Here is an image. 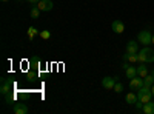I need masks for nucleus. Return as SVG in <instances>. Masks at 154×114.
I'll use <instances>...</instances> for the list:
<instances>
[{
    "label": "nucleus",
    "instance_id": "nucleus-1",
    "mask_svg": "<svg viewBox=\"0 0 154 114\" xmlns=\"http://www.w3.org/2000/svg\"><path fill=\"white\" fill-rule=\"evenodd\" d=\"M137 54H139L140 63H152L154 62V49L149 48V46H143Z\"/></svg>",
    "mask_w": 154,
    "mask_h": 114
},
{
    "label": "nucleus",
    "instance_id": "nucleus-2",
    "mask_svg": "<svg viewBox=\"0 0 154 114\" xmlns=\"http://www.w3.org/2000/svg\"><path fill=\"white\" fill-rule=\"evenodd\" d=\"M154 96H152V91H151V88H148V86H142L140 90L137 91V99L140 100L142 103H146V102H151V99H152Z\"/></svg>",
    "mask_w": 154,
    "mask_h": 114
},
{
    "label": "nucleus",
    "instance_id": "nucleus-3",
    "mask_svg": "<svg viewBox=\"0 0 154 114\" xmlns=\"http://www.w3.org/2000/svg\"><path fill=\"white\" fill-rule=\"evenodd\" d=\"M151 40H152V34H151L148 29H143V31H140V32L137 34V42L142 43L143 46H148V45L151 43Z\"/></svg>",
    "mask_w": 154,
    "mask_h": 114
},
{
    "label": "nucleus",
    "instance_id": "nucleus-4",
    "mask_svg": "<svg viewBox=\"0 0 154 114\" xmlns=\"http://www.w3.org/2000/svg\"><path fill=\"white\" fill-rule=\"evenodd\" d=\"M143 85H145L143 77H140V75H136L134 79L130 80V88H131V91H139Z\"/></svg>",
    "mask_w": 154,
    "mask_h": 114
},
{
    "label": "nucleus",
    "instance_id": "nucleus-5",
    "mask_svg": "<svg viewBox=\"0 0 154 114\" xmlns=\"http://www.w3.org/2000/svg\"><path fill=\"white\" fill-rule=\"evenodd\" d=\"M116 82H117V77H103L102 79V86H103L105 90H112Z\"/></svg>",
    "mask_w": 154,
    "mask_h": 114
},
{
    "label": "nucleus",
    "instance_id": "nucleus-6",
    "mask_svg": "<svg viewBox=\"0 0 154 114\" xmlns=\"http://www.w3.org/2000/svg\"><path fill=\"white\" fill-rule=\"evenodd\" d=\"M12 90V83L8 80V79H2V86H0V93L3 96H6L8 93H11Z\"/></svg>",
    "mask_w": 154,
    "mask_h": 114
},
{
    "label": "nucleus",
    "instance_id": "nucleus-7",
    "mask_svg": "<svg viewBox=\"0 0 154 114\" xmlns=\"http://www.w3.org/2000/svg\"><path fill=\"white\" fill-rule=\"evenodd\" d=\"M12 111H14V114H28L29 109L28 106L25 103H14V106H12Z\"/></svg>",
    "mask_w": 154,
    "mask_h": 114
},
{
    "label": "nucleus",
    "instance_id": "nucleus-8",
    "mask_svg": "<svg viewBox=\"0 0 154 114\" xmlns=\"http://www.w3.org/2000/svg\"><path fill=\"white\" fill-rule=\"evenodd\" d=\"M111 29H112L116 34H122V32L125 31V25H123V22H120V20H114L112 25H111Z\"/></svg>",
    "mask_w": 154,
    "mask_h": 114
},
{
    "label": "nucleus",
    "instance_id": "nucleus-9",
    "mask_svg": "<svg viewBox=\"0 0 154 114\" xmlns=\"http://www.w3.org/2000/svg\"><path fill=\"white\" fill-rule=\"evenodd\" d=\"M37 6H38L40 11H51L53 6H54V3L51 2V0H40V2L37 3Z\"/></svg>",
    "mask_w": 154,
    "mask_h": 114
},
{
    "label": "nucleus",
    "instance_id": "nucleus-10",
    "mask_svg": "<svg viewBox=\"0 0 154 114\" xmlns=\"http://www.w3.org/2000/svg\"><path fill=\"white\" fill-rule=\"evenodd\" d=\"M126 53H128V54H137V53H139L137 42H133V40L128 42V43H126Z\"/></svg>",
    "mask_w": 154,
    "mask_h": 114
},
{
    "label": "nucleus",
    "instance_id": "nucleus-11",
    "mask_svg": "<svg viewBox=\"0 0 154 114\" xmlns=\"http://www.w3.org/2000/svg\"><path fill=\"white\" fill-rule=\"evenodd\" d=\"M142 112H145V114H154V102H146V103H143Z\"/></svg>",
    "mask_w": 154,
    "mask_h": 114
},
{
    "label": "nucleus",
    "instance_id": "nucleus-12",
    "mask_svg": "<svg viewBox=\"0 0 154 114\" xmlns=\"http://www.w3.org/2000/svg\"><path fill=\"white\" fill-rule=\"evenodd\" d=\"M125 74H126V77L128 79H134L136 75H137V68H134V66H128L126 69H125Z\"/></svg>",
    "mask_w": 154,
    "mask_h": 114
},
{
    "label": "nucleus",
    "instance_id": "nucleus-13",
    "mask_svg": "<svg viewBox=\"0 0 154 114\" xmlns=\"http://www.w3.org/2000/svg\"><path fill=\"white\" fill-rule=\"evenodd\" d=\"M137 75H140V77L148 75V68L145 66V63H140V65L137 66Z\"/></svg>",
    "mask_w": 154,
    "mask_h": 114
},
{
    "label": "nucleus",
    "instance_id": "nucleus-14",
    "mask_svg": "<svg viewBox=\"0 0 154 114\" xmlns=\"http://www.w3.org/2000/svg\"><path fill=\"white\" fill-rule=\"evenodd\" d=\"M125 100H126V103H130V105H136V102H137V94H133V93H128L126 94V97H125Z\"/></svg>",
    "mask_w": 154,
    "mask_h": 114
},
{
    "label": "nucleus",
    "instance_id": "nucleus-15",
    "mask_svg": "<svg viewBox=\"0 0 154 114\" xmlns=\"http://www.w3.org/2000/svg\"><path fill=\"white\" fill-rule=\"evenodd\" d=\"M143 82H145V86L151 88V86L154 85V79H152V75H151V74L145 75V77H143Z\"/></svg>",
    "mask_w": 154,
    "mask_h": 114
},
{
    "label": "nucleus",
    "instance_id": "nucleus-16",
    "mask_svg": "<svg viewBox=\"0 0 154 114\" xmlns=\"http://www.w3.org/2000/svg\"><path fill=\"white\" fill-rule=\"evenodd\" d=\"M31 17L32 19H38V17H40V9H38V6H34L31 9Z\"/></svg>",
    "mask_w": 154,
    "mask_h": 114
},
{
    "label": "nucleus",
    "instance_id": "nucleus-17",
    "mask_svg": "<svg viewBox=\"0 0 154 114\" xmlns=\"http://www.w3.org/2000/svg\"><path fill=\"white\" fill-rule=\"evenodd\" d=\"M38 31H37V28H34V26H31V28H28V37H29V39L32 40L34 39V35L37 34Z\"/></svg>",
    "mask_w": 154,
    "mask_h": 114
},
{
    "label": "nucleus",
    "instance_id": "nucleus-18",
    "mask_svg": "<svg viewBox=\"0 0 154 114\" xmlns=\"http://www.w3.org/2000/svg\"><path fill=\"white\" fill-rule=\"evenodd\" d=\"M112 90H114L116 93H122V91H123V85H122V83H119V82H116V85H114Z\"/></svg>",
    "mask_w": 154,
    "mask_h": 114
},
{
    "label": "nucleus",
    "instance_id": "nucleus-19",
    "mask_svg": "<svg viewBox=\"0 0 154 114\" xmlns=\"http://www.w3.org/2000/svg\"><path fill=\"white\" fill-rule=\"evenodd\" d=\"M128 62H131V63L139 62V54H130L128 56Z\"/></svg>",
    "mask_w": 154,
    "mask_h": 114
},
{
    "label": "nucleus",
    "instance_id": "nucleus-20",
    "mask_svg": "<svg viewBox=\"0 0 154 114\" xmlns=\"http://www.w3.org/2000/svg\"><path fill=\"white\" fill-rule=\"evenodd\" d=\"M40 37H42L43 40H48L49 37H51V32H49L48 29H45V31H42V32H40Z\"/></svg>",
    "mask_w": 154,
    "mask_h": 114
},
{
    "label": "nucleus",
    "instance_id": "nucleus-21",
    "mask_svg": "<svg viewBox=\"0 0 154 114\" xmlns=\"http://www.w3.org/2000/svg\"><path fill=\"white\" fill-rule=\"evenodd\" d=\"M14 100H16V94H6V102L8 103H11V102H14Z\"/></svg>",
    "mask_w": 154,
    "mask_h": 114
},
{
    "label": "nucleus",
    "instance_id": "nucleus-22",
    "mask_svg": "<svg viewBox=\"0 0 154 114\" xmlns=\"http://www.w3.org/2000/svg\"><path fill=\"white\" fill-rule=\"evenodd\" d=\"M134 106H136V109H137V111H142V108H143V103L140 102V100H137V102H136V105H134Z\"/></svg>",
    "mask_w": 154,
    "mask_h": 114
},
{
    "label": "nucleus",
    "instance_id": "nucleus-23",
    "mask_svg": "<svg viewBox=\"0 0 154 114\" xmlns=\"http://www.w3.org/2000/svg\"><path fill=\"white\" fill-rule=\"evenodd\" d=\"M128 66H130V65H128V62H123V63H122V68H123V69H126Z\"/></svg>",
    "mask_w": 154,
    "mask_h": 114
},
{
    "label": "nucleus",
    "instance_id": "nucleus-24",
    "mask_svg": "<svg viewBox=\"0 0 154 114\" xmlns=\"http://www.w3.org/2000/svg\"><path fill=\"white\" fill-rule=\"evenodd\" d=\"M28 2H29V3H32V5H37L38 2H40V0H28Z\"/></svg>",
    "mask_w": 154,
    "mask_h": 114
},
{
    "label": "nucleus",
    "instance_id": "nucleus-25",
    "mask_svg": "<svg viewBox=\"0 0 154 114\" xmlns=\"http://www.w3.org/2000/svg\"><path fill=\"white\" fill-rule=\"evenodd\" d=\"M151 91H152V96H154V85L151 86Z\"/></svg>",
    "mask_w": 154,
    "mask_h": 114
},
{
    "label": "nucleus",
    "instance_id": "nucleus-26",
    "mask_svg": "<svg viewBox=\"0 0 154 114\" xmlns=\"http://www.w3.org/2000/svg\"><path fill=\"white\" fill-rule=\"evenodd\" d=\"M149 74H151V75H152V79H154V69H152V71H151V72H149Z\"/></svg>",
    "mask_w": 154,
    "mask_h": 114
},
{
    "label": "nucleus",
    "instance_id": "nucleus-27",
    "mask_svg": "<svg viewBox=\"0 0 154 114\" xmlns=\"http://www.w3.org/2000/svg\"><path fill=\"white\" fill-rule=\"evenodd\" d=\"M151 43H152V45H154V34H152V40H151Z\"/></svg>",
    "mask_w": 154,
    "mask_h": 114
},
{
    "label": "nucleus",
    "instance_id": "nucleus-28",
    "mask_svg": "<svg viewBox=\"0 0 154 114\" xmlns=\"http://www.w3.org/2000/svg\"><path fill=\"white\" fill-rule=\"evenodd\" d=\"M2 2H8V0H2Z\"/></svg>",
    "mask_w": 154,
    "mask_h": 114
}]
</instances>
